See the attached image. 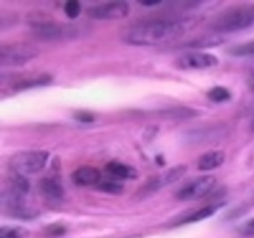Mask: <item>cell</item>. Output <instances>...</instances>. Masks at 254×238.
<instances>
[{
    "label": "cell",
    "instance_id": "6da1fadb",
    "mask_svg": "<svg viewBox=\"0 0 254 238\" xmlns=\"http://www.w3.org/2000/svg\"><path fill=\"white\" fill-rule=\"evenodd\" d=\"M185 31V25L178 20H150L127 29L122 40L133 46H159L181 39Z\"/></svg>",
    "mask_w": 254,
    "mask_h": 238
},
{
    "label": "cell",
    "instance_id": "7a4b0ae2",
    "mask_svg": "<svg viewBox=\"0 0 254 238\" xmlns=\"http://www.w3.org/2000/svg\"><path fill=\"white\" fill-rule=\"evenodd\" d=\"M252 25H254V4H242L230 7L218 15L210 27L212 31L222 34L241 31Z\"/></svg>",
    "mask_w": 254,
    "mask_h": 238
},
{
    "label": "cell",
    "instance_id": "3957f363",
    "mask_svg": "<svg viewBox=\"0 0 254 238\" xmlns=\"http://www.w3.org/2000/svg\"><path fill=\"white\" fill-rule=\"evenodd\" d=\"M47 160H49L47 151H20L10 159V166L17 175H34L45 168Z\"/></svg>",
    "mask_w": 254,
    "mask_h": 238
},
{
    "label": "cell",
    "instance_id": "277c9868",
    "mask_svg": "<svg viewBox=\"0 0 254 238\" xmlns=\"http://www.w3.org/2000/svg\"><path fill=\"white\" fill-rule=\"evenodd\" d=\"M32 35L41 41H64L81 36V29L74 25L40 22L32 27Z\"/></svg>",
    "mask_w": 254,
    "mask_h": 238
},
{
    "label": "cell",
    "instance_id": "5b68a950",
    "mask_svg": "<svg viewBox=\"0 0 254 238\" xmlns=\"http://www.w3.org/2000/svg\"><path fill=\"white\" fill-rule=\"evenodd\" d=\"M39 55V49L29 44H12L0 50V64L2 67L22 66Z\"/></svg>",
    "mask_w": 254,
    "mask_h": 238
},
{
    "label": "cell",
    "instance_id": "8992f818",
    "mask_svg": "<svg viewBox=\"0 0 254 238\" xmlns=\"http://www.w3.org/2000/svg\"><path fill=\"white\" fill-rule=\"evenodd\" d=\"M216 185L215 176H201L186 183L176 192V198L181 201H192L202 198Z\"/></svg>",
    "mask_w": 254,
    "mask_h": 238
},
{
    "label": "cell",
    "instance_id": "52a82bcc",
    "mask_svg": "<svg viewBox=\"0 0 254 238\" xmlns=\"http://www.w3.org/2000/svg\"><path fill=\"white\" fill-rule=\"evenodd\" d=\"M130 7L126 1H111L96 5L88 10V15L97 20H119L126 17Z\"/></svg>",
    "mask_w": 254,
    "mask_h": 238
},
{
    "label": "cell",
    "instance_id": "ba28073f",
    "mask_svg": "<svg viewBox=\"0 0 254 238\" xmlns=\"http://www.w3.org/2000/svg\"><path fill=\"white\" fill-rule=\"evenodd\" d=\"M218 64V59L207 52H191L184 55L178 61L179 68L181 69H203Z\"/></svg>",
    "mask_w": 254,
    "mask_h": 238
},
{
    "label": "cell",
    "instance_id": "9c48e42d",
    "mask_svg": "<svg viewBox=\"0 0 254 238\" xmlns=\"http://www.w3.org/2000/svg\"><path fill=\"white\" fill-rule=\"evenodd\" d=\"M185 173H186V166L184 165L175 166V168L169 169V170L165 171V173L160 174V175L156 176V178H151V180L143 187L144 191H145L146 193L155 192V191L160 190V188L164 187V186H168V185H171V183L176 182L179 178H183Z\"/></svg>",
    "mask_w": 254,
    "mask_h": 238
},
{
    "label": "cell",
    "instance_id": "30bf717a",
    "mask_svg": "<svg viewBox=\"0 0 254 238\" xmlns=\"http://www.w3.org/2000/svg\"><path fill=\"white\" fill-rule=\"evenodd\" d=\"M72 180L78 186H92L101 182V173L92 166H82L72 174Z\"/></svg>",
    "mask_w": 254,
    "mask_h": 238
},
{
    "label": "cell",
    "instance_id": "8fae6325",
    "mask_svg": "<svg viewBox=\"0 0 254 238\" xmlns=\"http://www.w3.org/2000/svg\"><path fill=\"white\" fill-rule=\"evenodd\" d=\"M42 196L50 201H61L64 196V190L61 183L54 178H42L39 185Z\"/></svg>",
    "mask_w": 254,
    "mask_h": 238
},
{
    "label": "cell",
    "instance_id": "7c38bea8",
    "mask_svg": "<svg viewBox=\"0 0 254 238\" xmlns=\"http://www.w3.org/2000/svg\"><path fill=\"white\" fill-rule=\"evenodd\" d=\"M225 153L221 150L208 151V153L203 154L198 160V170L201 171H210L215 170V169L220 168L225 161Z\"/></svg>",
    "mask_w": 254,
    "mask_h": 238
},
{
    "label": "cell",
    "instance_id": "4fadbf2b",
    "mask_svg": "<svg viewBox=\"0 0 254 238\" xmlns=\"http://www.w3.org/2000/svg\"><path fill=\"white\" fill-rule=\"evenodd\" d=\"M107 171L109 174H112L113 176L118 178H135L138 176V173L134 168L131 166L126 165V164H122V163H117V161H112L107 165Z\"/></svg>",
    "mask_w": 254,
    "mask_h": 238
},
{
    "label": "cell",
    "instance_id": "5bb4252c",
    "mask_svg": "<svg viewBox=\"0 0 254 238\" xmlns=\"http://www.w3.org/2000/svg\"><path fill=\"white\" fill-rule=\"evenodd\" d=\"M217 207L216 206H206V207L200 208V210L195 211L193 213H191L189 217H186L185 220L181 221V223H195L198 222V221H203L206 218L211 217L213 213L216 212Z\"/></svg>",
    "mask_w": 254,
    "mask_h": 238
},
{
    "label": "cell",
    "instance_id": "9a60e30c",
    "mask_svg": "<svg viewBox=\"0 0 254 238\" xmlns=\"http://www.w3.org/2000/svg\"><path fill=\"white\" fill-rule=\"evenodd\" d=\"M207 96L208 98H210L212 102H215V103H223V102L230 101L232 94H231V92L228 91L226 87L218 86V87H213V88L208 92Z\"/></svg>",
    "mask_w": 254,
    "mask_h": 238
},
{
    "label": "cell",
    "instance_id": "2e32d148",
    "mask_svg": "<svg viewBox=\"0 0 254 238\" xmlns=\"http://www.w3.org/2000/svg\"><path fill=\"white\" fill-rule=\"evenodd\" d=\"M225 40L222 37L212 36V37H202V39L193 40L192 42L188 44L186 46L188 47H193V49H205V47H212L217 46V45H221Z\"/></svg>",
    "mask_w": 254,
    "mask_h": 238
},
{
    "label": "cell",
    "instance_id": "e0dca14e",
    "mask_svg": "<svg viewBox=\"0 0 254 238\" xmlns=\"http://www.w3.org/2000/svg\"><path fill=\"white\" fill-rule=\"evenodd\" d=\"M217 129L216 128H210V129H205V130H198V131H192L190 134V140H195V141H210L211 139H217Z\"/></svg>",
    "mask_w": 254,
    "mask_h": 238
},
{
    "label": "cell",
    "instance_id": "ac0fdd59",
    "mask_svg": "<svg viewBox=\"0 0 254 238\" xmlns=\"http://www.w3.org/2000/svg\"><path fill=\"white\" fill-rule=\"evenodd\" d=\"M97 187H98V190L103 191V192L114 193V195L121 193L122 191H123V186H122L119 182H117V181H113V180L101 181V182L97 185Z\"/></svg>",
    "mask_w": 254,
    "mask_h": 238
},
{
    "label": "cell",
    "instance_id": "d6986e66",
    "mask_svg": "<svg viewBox=\"0 0 254 238\" xmlns=\"http://www.w3.org/2000/svg\"><path fill=\"white\" fill-rule=\"evenodd\" d=\"M230 54L233 56H253L254 55V41L247 42V44L238 45L230 50Z\"/></svg>",
    "mask_w": 254,
    "mask_h": 238
},
{
    "label": "cell",
    "instance_id": "ffe728a7",
    "mask_svg": "<svg viewBox=\"0 0 254 238\" xmlns=\"http://www.w3.org/2000/svg\"><path fill=\"white\" fill-rule=\"evenodd\" d=\"M24 230L17 227H1L0 228V238H22Z\"/></svg>",
    "mask_w": 254,
    "mask_h": 238
},
{
    "label": "cell",
    "instance_id": "44dd1931",
    "mask_svg": "<svg viewBox=\"0 0 254 238\" xmlns=\"http://www.w3.org/2000/svg\"><path fill=\"white\" fill-rule=\"evenodd\" d=\"M64 12H66V15L69 19H76L79 15V12H81V4L76 1V0L67 1L64 4Z\"/></svg>",
    "mask_w": 254,
    "mask_h": 238
},
{
    "label": "cell",
    "instance_id": "7402d4cb",
    "mask_svg": "<svg viewBox=\"0 0 254 238\" xmlns=\"http://www.w3.org/2000/svg\"><path fill=\"white\" fill-rule=\"evenodd\" d=\"M240 232L245 237H254V218L246 222L243 226H241Z\"/></svg>",
    "mask_w": 254,
    "mask_h": 238
},
{
    "label": "cell",
    "instance_id": "603a6c76",
    "mask_svg": "<svg viewBox=\"0 0 254 238\" xmlns=\"http://www.w3.org/2000/svg\"><path fill=\"white\" fill-rule=\"evenodd\" d=\"M66 232V228L61 225H52L50 227H47V233L50 236H54V237H57V236H62Z\"/></svg>",
    "mask_w": 254,
    "mask_h": 238
},
{
    "label": "cell",
    "instance_id": "cb8c5ba5",
    "mask_svg": "<svg viewBox=\"0 0 254 238\" xmlns=\"http://www.w3.org/2000/svg\"><path fill=\"white\" fill-rule=\"evenodd\" d=\"M76 118H77V120L86 121V123H88V121H93V117L88 113H83V112H81V113L77 114Z\"/></svg>",
    "mask_w": 254,
    "mask_h": 238
},
{
    "label": "cell",
    "instance_id": "d4e9b609",
    "mask_svg": "<svg viewBox=\"0 0 254 238\" xmlns=\"http://www.w3.org/2000/svg\"><path fill=\"white\" fill-rule=\"evenodd\" d=\"M250 86H251V88L254 91V74H252V77L250 78Z\"/></svg>",
    "mask_w": 254,
    "mask_h": 238
},
{
    "label": "cell",
    "instance_id": "484cf974",
    "mask_svg": "<svg viewBox=\"0 0 254 238\" xmlns=\"http://www.w3.org/2000/svg\"><path fill=\"white\" fill-rule=\"evenodd\" d=\"M250 67H251V72H252V74H254V60H252V62H251Z\"/></svg>",
    "mask_w": 254,
    "mask_h": 238
}]
</instances>
